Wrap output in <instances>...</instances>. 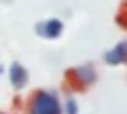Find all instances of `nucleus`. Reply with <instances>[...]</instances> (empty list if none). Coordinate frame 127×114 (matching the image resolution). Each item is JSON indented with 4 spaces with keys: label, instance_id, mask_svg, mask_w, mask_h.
<instances>
[{
    "label": "nucleus",
    "instance_id": "f257e3e1",
    "mask_svg": "<svg viewBox=\"0 0 127 114\" xmlns=\"http://www.w3.org/2000/svg\"><path fill=\"white\" fill-rule=\"evenodd\" d=\"M29 114H62V104L53 92L37 90L29 102Z\"/></svg>",
    "mask_w": 127,
    "mask_h": 114
},
{
    "label": "nucleus",
    "instance_id": "f03ea898",
    "mask_svg": "<svg viewBox=\"0 0 127 114\" xmlns=\"http://www.w3.org/2000/svg\"><path fill=\"white\" fill-rule=\"evenodd\" d=\"M68 76L76 77V84H80V86H92L94 81H96V71H94L92 65H78V67H74Z\"/></svg>",
    "mask_w": 127,
    "mask_h": 114
},
{
    "label": "nucleus",
    "instance_id": "7ed1b4c3",
    "mask_svg": "<svg viewBox=\"0 0 127 114\" xmlns=\"http://www.w3.org/2000/svg\"><path fill=\"white\" fill-rule=\"evenodd\" d=\"M8 79H10L12 88L23 90V88L27 86V81H29V73H27V69L23 67L19 61H12L10 67H8Z\"/></svg>",
    "mask_w": 127,
    "mask_h": 114
},
{
    "label": "nucleus",
    "instance_id": "20e7f679",
    "mask_svg": "<svg viewBox=\"0 0 127 114\" xmlns=\"http://www.w3.org/2000/svg\"><path fill=\"white\" fill-rule=\"evenodd\" d=\"M105 61L109 65H123L127 61V43L125 41H119V43L105 53Z\"/></svg>",
    "mask_w": 127,
    "mask_h": 114
},
{
    "label": "nucleus",
    "instance_id": "39448f33",
    "mask_svg": "<svg viewBox=\"0 0 127 114\" xmlns=\"http://www.w3.org/2000/svg\"><path fill=\"white\" fill-rule=\"evenodd\" d=\"M64 31V22L60 19H47L43 20V39H58Z\"/></svg>",
    "mask_w": 127,
    "mask_h": 114
},
{
    "label": "nucleus",
    "instance_id": "423d86ee",
    "mask_svg": "<svg viewBox=\"0 0 127 114\" xmlns=\"http://www.w3.org/2000/svg\"><path fill=\"white\" fill-rule=\"evenodd\" d=\"M64 114H78V102L74 100V98H68L66 104H64Z\"/></svg>",
    "mask_w": 127,
    "mask_h": 114
},
{
    "label": "nucleus",
    "instance_id": "0eeeda50",
    "mask_svg": "<svg viewBox=\"0 0 127 114\" xmlns=\"http://www.w3.org/2000/svg\"><path fill=\"white\" fill-rule=\"evenodd\" d=\"M117 22H119V27H125V14L123 12L117 14Z\"/></svg>",
    "mask_w": 127,
    "mask_h": 114
},
{
    "label": "nucleus",
    "instance_id": "6e6552de",
    "mask_svg": "<svg viewBox=\"0 0 127 114\" xmlns=\"http://www.w3.org/2000/svg\"><path fill=\"white\" fill-rule=\"evenodd\" d=\"M35 31H37V35H39V37H43V22H39L37 27H35Z\"/></svg>",
    "mask_w": 127,
    "mask_h": 114
},
{
    "label": "nucleus",
    "instance_id": "1a4fd4ad",
    "mask_svg": "<svg viewBox=\"0 0 127 114\" xmlns=\"http://www.w3.org/2000/svg\"><path fill=\"white\" fill-rule=\"evenodd\" d=\"M2 73H4V65H0V76H2Z\"/></svg>",
    "mask_w": 127,
    "mask_h": 114
},
{
    "label": "nucleus",
    "instance_id": "9d476101",
    "mask_svg": "<svg viewBox=\"0 0 127 114\" xmlns=\"http://www.w3.org/2000/svg\"><path fill=\"white\" fill-rule=\"evenodd\" d=\"M0 114H4V112H0Z\"/></svg>",
    "mask_w": 127,
    "mask_h": 114
}]
</instances>
